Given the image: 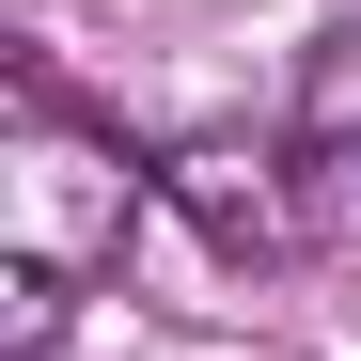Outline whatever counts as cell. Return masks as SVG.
Masks as SVG:
<instances>
[{"mask_svg": "<svg viewBox=\"0 0 361 361\" xmlns=\"http://www.w3.org/2000/svg\"><path fill=\"white\" fill-rule=\"evenodd\" d=\"M298 173H314L330 204H361V0H345V32L314 47V94H298Z\"/></svg>", "mask_w": 361, "mask_h": 361, "instance_id": "cell-1", "label": "cell"}]
</instances>
